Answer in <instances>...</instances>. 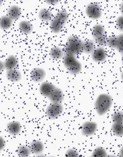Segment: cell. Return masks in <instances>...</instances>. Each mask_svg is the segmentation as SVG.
I'll return each instance as SVG.
<instances>
[{
	"mask_svg": "<svg viewBox=\"0 0 123 157\" xmlns=\"http://www.w3.org/2000/svg\"><path fill=\"white\" fill-rule=\"evenodd\" d=\"M120 11H121V13L123 16V2L121 3V6H120Z\"/></svg>",
	"mask_w": 123,
	"mask_h": 157,
	"instance_id": "34",
	"label": "cell"
},
{
	"mask_svg": "<svg viewBox=\"0 0 123 157\" xmlns=\"http://www.w3.org/2000/svg\"><path fill=\"white\" fill-rule=\"evenodd\" d=\"M92 59L96 62H103L106 59V52L105 50L102 47L95 48L94 50L91 53Z\"/></svg>",
	"mask_w": 123,
	"mask_h": 157,
	"instance_id": "9",
	"label": "cell"
},
{
	"mask_svg": "<svg viewBox=\"0 0 123 157\" xmlns=\"http://www.w3.org/2000/svg\"><path fill=\"white\" fill-rule=\"evenodd\" d=\"M95 49V43L92 40H87L83 43L82 52L91 54Z\"/></svg>",
	"mask_w": 123,
	"mask_h": 157,
	"instance_id": "20",
	"label": "cell"
},
{
	"mask_svg": "<svg viewBox=\"0 0 123 157\" xmlns=\"http://www.w3.org/2000/svg\"><path fill=\"white\" fill-rule=\"evenodd\" d=\"M121 78L123 80V72H122V73L121 74Z\"/></svg>",
	"mask_w": 123,
	"mask_h": 157,
	"instance_id": "37",
	"label": "cell"
},
{
	"mask_svg": "<svg viewBox=\"0 0 123 157\" xmlns=\"http://www.w3.org/2000/svg\"><path fill=\"white\" fill-rule=\"evenodd\" d=\"M2 4V1H0V6H1V5Z\"/></svg>",
	"mask_w": 123,
	"mask_h": 157,
	"instance_id": "39",
	"label": "cell"
},
{
	"mask_svg": "<svg viewBox=\"0 0 123 157\" xmlns=\"http://www.w3.org/2000/svg\"><path fill=\"white\" fill-rule=\"evenodd\" d=\"M6 76L7 79L11 82H18L21 80L22 75L21 72L17 69L8 70L6 73Z\"/></svg>",
	"mask_w": 123,
	"mask_h": 157,
	"instance_id": "13",
	"label": "cell"
},
{
	"mask_svg": "<svg viewBox=\"0 0 123 157\" xmlns=\"http://www.w3.org/2000/svg\"><path fill=\"white\" fill-rule=\"evenodd\" d=\"M38 17L42 21H50L52 20L53 14L48 9H42L39 12Z\"/></svg>",
	"mask_w": 123,
	"mask_h": 157,
	"instance_id": "21",
	"label": "cell"
},
{
	"mask_svg": "<svg viewBox=\"0 0 123 157\" xmlns=\"http://www.w3.org/2000/svg\"><path fill=\"white\" fill-rule=\"evenodd\" d=\"M86 15L91 19H97L102 16V9L98 4L91 3L89 4L85 9Z\"/></svg>",
	"mask_w": 123,
	"mask_h": 157,
	"instance_id": "6",
	"label": "cell"
},
{
	"mask_svg": "<svg viewBox=\"0 0 123 157\" xmlns=\"http://www.w3.org/2000/svg\"></svg>",
	"mask_w": 123,
	"mask_h": 157,
	"instance_id": "41",
	"label": "cell"
},
{
	"mask_svg": "<svg viewBox=\"0 0 123 157\" xmlns=\"http://www.w3.org/2000/svg\"><path fill=\"white\" fill-rule=\"evenodd\" d=\"M106 157H117L116 156H115V155H107Z\"/></svg>",
	"mask_w": 123,
	"mask_h": 157,
	"instance_id": "36",
	"label": "cell"
},
{
	"mask_svg": "<svg viewBox=\"0 0 123 157\" xmlns=\"http://www.w3.org/2000/svg\"><path fill=\"white\" fill-rule=\"evenodd\" d=\"M56 88V87L54 84L51 82H46L41 84L39 88V91L42 96L49 97Z\"/></svg>",
	"mask_w": 123,
	"mask_h": 157,
	"instance_id": "11",
	"label": "cell"
},
{
	"mask_svg": "<svg viewBox=\"0 0 123 157\" xmlns=\"http://www.w3.org/2000/svg\"><path fill=\"white\" fill-rule=\"evenodd\" d=\"M30 148L32 153L38 155L44 151V145L40 140H34L30 144Z\"/></svg>",
	"mask_w": 123,
	"mask_h": 157,
	"instance_id": "17",
	"label": "cell"
},
{
	"mask_svg": "<svg viewBox=\"0 0 123 157\" xmlns=\"http://www.w3.org/2000/svg\"><path fill=\"white\" fill-rule=\"evenodd\" d=\"M65 157H79V155L75 149H69L65 153Z\"/></svg>",
	"mask_w": 123,
	"mask_h": 157,
	"instance_id": "29",
	"label": "cell"
},
{
	"mask_svg": "<svg viewBox=\"0 0 123 157\" xmlns=\"http://www.w3.org/2000/svg\"><path fill=\"white\" fill-rule=\"evenodd\" d=\"M21 9L18 6H13L9 8L7 11V16L13 21L18 19L21 15Z\"/></svg>",
	"mask_w": 123,
	"mask_h": 157,
	"instance_id": "16",
	"label": "cell"
},
{
	"mask_svg": "<svg viewBox=\"0 0 123 157\" xmlns=\"http://www.w3.org/2000/svg\"><path fill=\"white\" fill-rule=\"evenodd\" d=\"M48 98L52 103H61L64 99V94L62 89L56 87Z\"/></svg>",
	"mask_w": 123,
	"mask_h": 157,
	"instance_id": "12",
	"label": "cell"
},
{
	"mask_svg": "<svg viewBox=\"0 0 123 157\" xmlns=\"http://www.w3.org/2000/svg\"><path fill=\"white\" fill-rule=\"evenodd\" d=\"M6 69L5 68V66H4V63L3 62L0 60V73L3 71L4 70Z\"/></svg>",
	"mask_w": 123,
	"mask_h": 157,
	"instance_id": "32",
	"label": "cell"
},
{
	"mask_svg": "<svg viewBox=\"0 0 123 157\" xmlns=\"http://www.w3.org/2000/svg\"><path fill=\"white\" fill-rule=\"evenodd\" d=\"M92 33L95 42L100 47H102L106 44L107 38L105 33V28L102 25H95L92 30Z\"/></svg>",
	"mask_w": 123,
	"mask_h": 157,
	"instance_id": "5",
	"label": "cell"
},
{
	"mask_svg": "<svg viewBox=\"0 0 123 157\" xmlns=\"http://www.w3.org/2000/svg\"><path fill=\"white\" fill-rule=\"evenodd\" d=\"M6 129L10 134L17 135L21 131V125L18 121L10 122L7 124Z\"/></svg>",
	"mask_w": 123,
	"mask_h": 157,
	"instance_id": "14",
	"label": "cell"
},
{
	"mask_svg": "<svg viewBox=\"0 0 123 157\" xmlns=\"http://www.w3.org/2000/svg\"><path fill=\"white\" fill-rule=\"evenodd\" d=\"M13 20L8 16H3L0 18V28L3 30H8L12 26Z\"/></svg>",
	"mask_w": 123,
	"mask_h": 157,
	"instance_id": "22",
	"label": "cell"
},
{
	"mask_svg": "<svg viewBox=\"0 0 123 157\" xmlns=\"http://www.w3.org/2000/svg\"><path fill=\"white\" fill-rule=\"evenodd\" d=\"M19 29L25 35H29L33 30V26L30 21H22L18 24Z\"/></svg>",
	"mask_w": 123,
	"mask_h": 157,
	"instance_id": "18",
	"label": "cell"
},
{
	"mask_svg": "<svg viewBox=\"0 0 123 157\" xmlns=\"http://www.w3.org/2000/svg\"><path fill=\"white\" fill-rule=\"evenodd\" d=\"M117 46L116 49L121 54H123V33H121L116 36Z\"/></svg>",
	"mask_w": 123,
	"mask_h": 157,
	"instance_id": "27",
	"label": "cell"
},
{
	"mask_svg": "<svg viewBox=\"0 0 123 157\" xmlns=\"http://www.w3.org/2000/svg\"><path fill=\"white\" fill-rule=\"evenodd\" d=\"M107 156V152L105 149L101 147L95 148L92 154V157H106Z\"/></svg>",
	"mask_w": 123,
	"mask_h": 157,
	"instance_id": "25",
	"label": "cell"
},
{
	"mask_svg": "<svg viewBox=\"0 0 123 157\" xmlns=\"http://www.w3.org/2000/svg\"><path fill=\"white\" fill-rule=\"evenodd\" d=\"M68 18L69 14L66 11H59L50 22V28L51 32L55 33H59L65 26Z\"/></svg>",
	"mask_w": 123,
	"mask_h": 157,
	"instance_id": "3",
	"label": "cell"
},
{
	"mask_svg": "<svg viewBox=\"0 0 123 157\" xmlns=\"http://www.w3.org/2000/svg\"><path fill=\"white\" fill-rule=\"evenodd\" d=\"M6 147V141L2 136H0V151L3 150Z\"/></svg>",
	"mask_w": 123,
	"mask_h": 157,
	"instance_id": "31",
	"label": "cell"
},
{
	"mask_svg": "<svg viewBox=\"0 0 123 157\" xmlns=\"http://www.w3.org/2000/svg\"><path fill=\"white\" fill-rule=\"evenodd\" d=\"M116 26L121 32H123V16L118 17L116 20Z\"/></svg>",
	"mask_w": 123,
	"mask_h": 157,
	"instance_id": "30",
	"label": "cell"
},
{
	"mask_svg": "<svg viewBox=\"0 0 123 157\" xmlns=\"http://www.w3.org/2000/svg\"><path fill=\"white\" fill-rule=\"evenodd\" d=\"M63 110V107L61 103H52L46 109V114L49 119H56L62 114Z\"/></svg>",
	"mask_w": 123,
	"mask_h": 157,
	"instance_id": "7",
	"label": "cell"
},
{
	"mask_svg": "<svg viewBox=\"0 0 123 157\" xmlns=\"http://www.w3.org/2000/svg\"><path fill=\"white\" fill-rule=\"evenodd\" d=\"M121 61H122V64H123V56H122V59H121Z\"/></svg>",
	"mask_w": 123,
	"mask_h": 157,
	"instance_id": "38",
	"label": "cell"
},
{
	"mask_svg": "<svg viewBox=\"0 0 123 157\" xmlns=\"http://www.w3.org/2000/svg\"><path fill=\"white\" fill-rule=\"evenodd\" d=\"M4 63V66L6 70H13L15 69L18 64V60L16 56L11 55L7 57Z\"/></svg>",
	"mask_w": 123,
	"mask_h": 157,
	"instance_id": "15",
	"label": "cell"
},
{
	"mask_svg": "<svg viewBox=\"0 0 123 157\" xmlns=\"http://www.w3.org/2000/svg\"></svg>",
	"mask_w": 123,
	"mask_h": 157,
	"instance_id": "40",
	"label": "cell"
},
{
	"mask_svg": "<svg viewBox=\"0 0 123 157\" xmlns=\"http://www.w3.org/2000/svg\"><path fill=\"white\" fill-rule=\"evenodd\" d=\"M49 55L52 59H60L65 56L63 51L60 48L57 47L52 48L50 49Z\"/></svg>",
	"mask_w": 123,
	"mask_h": 157,
	"instance_id": "19",
	"label": "cell"
},
{
	"mask_svg": "<svg viewBox=\"0 0 123 157\" xmlns=\"http://www.w3.org/2000/svg\"><path fill=\"white\" fill-rule=\"evenodd\" d=\"M46 75L45 71L39 67L34 68L30 72V78L35 82H42L45 78Z\"/></svg>",
	"mask_w": 123,
	"mask_h": 157,
	"instance_id": "10",
	"label": "cell"
},
{
	"mask_svg": "<svg viewBox=\"0 0 123 157\" xmlns=\"http://www.w3.org/2000/svg\"><path fill=\"white\" fill-rule=\"evenodd\" d=\"M97 125L95 122L88 121L83 124L81 131L85 136H89L94 134L97 131Z\"/></svg>",
	"mask_w": 123,
	"mask_h": 157,
	"instance_id": "8",
	"label": "cell"
},
{
	"mask_svg": "<svg viewBox=\"0 0 123 157\" xmlns=\"http://www.w3.org/2000/svg\"><path fill=\"white\" fill-rule=\"evenodd\" d=\"M36 157H47L45 156V155H37Z\"/></svg>",
	"mask_w": 123,
	"mask_h": 157,
	"instance_id": "35",
	"label": "cell"
},
{
	"mask_svg": "<svg viewBox=\"0 0 123 157\" xmlns=\"http://www.w3.org/2000/svg\"><path fill=\"white\" fill-rule=\"evenodd\" d=\"M112 104V97L109 94H102L95 100V110L98 115H103L109 111Z\"/></svg>",
	"mask_w": 123,
	"mask_h": 157,
	"instance_id": "2",
	"label": "cell"
},
{
	"mask_svg": "<svg viewBox=\"0 0 123 157\" xmlns=\"http://www.w3.org/2000/svg\"><path fill=\"white\" fill-rule=\"evenodd\" d=\"M112 119L114 123H123V112L121 111L114 112Z\"/></svg>",
	"mask_w": 123,
	"mask_h": 157,
	"instance_id": "26",
	"label": "cell"
},
{
	"mask_svg": "<svg viewBox=\"0 0 123 157\" xmlns=\"http://www.w3.org/2000/svg\"><path fill=\"white\" fill-rule=\"evenodd\" d=\"M31 153L30 148L25 145H22L18 149V154L19 157H28Z\"/></svg>",
	"mask_w": 123,
	"mask_h": 157,
	"instance_id": "23",
	"label": "cell"
},
{
	"mask_svg": "<svg viewBox=\"0 0 123 157\" xmlns=\"http://www.w3.org/2000/svg\"><path fill=\"white\" fill-rule=\"evenodd\" d=\"M112 131L116 136L121 137L123 136V123H113Z\"/></svg>",
	"mask_w": 123,
	"mask_h": 157,
	"instance_id": "24",
	"label": "cell"
},
{
	"mask_svg": "<svg viewBox=\"0 0 123 157\" xmlns=\"http://www.w3.org/2000/svg\"><path fill=\"white\" fill-rule=\"evenodd\" d=\"M63 63L67 71L72 75L79 74L82 70V64L76 58V56L65 55Z\"/></svg>",
	"mask_w": 123,
	"mask_h": 157,
	"instance_id": "4",
	"label": "cell"
},
{
	"mask_svg": "<svg viewBox=\"0 0 123 157\" xmlns=\"http://www.w3.org/2000/svg\"><path fill=\"white\" fill-rule=\"evenodd\" d=\"M118 157H123V147L120 150V154H119Z\"/></svg>",
	"mask_w": 123,
	"mask_h": 157,
	"instance_id": "33",
	"label": "cell"
},
{
	"mask_svg": "<svg viewBox=\"0 0 123 157\" xmlns=\"http://www.w3.org/2000/svg\"><path fill=\"white\" fill-rule=\"evenodd\" d=\"M83 42L81 39L71 36L67 39L66 45L63 49L65 55L76 56L82 52Z\"/></svg>",
	"mask_w": 123,
	"mask_h": 157,
	"instance_id": "1",
	"label": "cell"
},
{
	"mask_svg": "<svg viewBox=\"0 0 123 157\" xmlns=\"http://www.w3.org/2000/svg\"><path fill=\"white\" fill-rule=\"evenodd\" d=\"M106 45L113 49H116L117 46V38L115 37H111L107 39Z\"/></svg>",
	"mask_w": 123,
	"mask_h": 157,
	"instance_id": "28",
	"label": "cell"
}]
</instances>
